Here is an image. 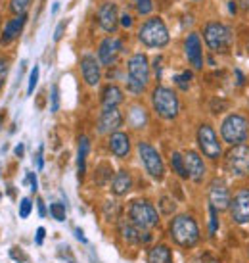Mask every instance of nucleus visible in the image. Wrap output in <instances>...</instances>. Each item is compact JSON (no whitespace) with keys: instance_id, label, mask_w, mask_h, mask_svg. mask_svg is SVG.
<instances>
[{"instance_id":"f257e3e1","label":"nucleus","mask_w":249,"mask_h":263,"mask_svg":"<svg viewBox=\"0 0 249 263\" xmlns=\"http://www.w3.org/2000/svg\"><path fill=\"white\" fill-rule=\"evenodd\" d=\"M169 236L178 248L192 250L201 240V229L192 213H178L169 223Z\"/></svg>"},{"instance_id":"f03ea898","label":"nucleus","mask_w":249,"mask_h":263,"mask_svg":"<svg viewBox=\"0 0 249 263\" xmlns=\"http://www.w3.org/2000/svg\"><path fill=\"white\" fill-rule=\"evenodd\" d=\"M127 88L132 95H142L146 90L148 83H150V62H148L146 54H134L131 56L129 64H127Z\"/></svg>"},{"instance_id":"7ed1b4c3","label":"nucleus","mask_w":249,"mask_h":263,"mask_svg":"<svg viewBox=\"0 0 249 263\" xmlns=\"http://www.w3.org/2000/svg\"><path fill=\"white\" fill-rule=\"evenodd\" d=\"M127 219L131 221L132 225L142 229V231H152V229L159 225V213H157V210H155V205L152 202H148L144 198H136L129 204Z\"/></svg>"},{"instance_id":"20e7f679","label":"nucleus","mask_w":249,"mask_h":263,"mask_svg":"<svg viewBox=\"0 0 249 263\" xmlns=\"http://www.w3.org/2000/svg\"><path fill=\"white\" fill-rule=\"evenodd\" d=\"M249 137V121L242 114H230L222 119L220 123V139L226 142L228 146H238L245 144Z\"/></svg>"},{"instance_id":"39448f33","label":"nucleus","mask_w":249,"mask_h":263,"mask_svg":"<svg viewBox=\"0 0 249 263\" xmlns=\"http://www.w3.org/2000/svg\"><path fill=\"white\" fill-rule=\"evenodd\" d=\"M152 104L155 114L163 119H175L180 114V100L173 88L157 85L152 92Z\"/></svg>"},{"instance_id":"423d86ee","label":"nucleus","mask_w":249,"mask_h":263,"mask_svg":"<svg viewBox=\"0 0 249 263\" xmlns=\"http://www.w3.org/2000/svg\"><path fill=\"white\" fill-rule=\"evenodd\" d=\"M140 43L148 48H163L169 44V29L159 17H150L138 31Z\"/></svg>"},{"instance_id":"0eeeda50","label":"nucleus","mask_w":249,"mask_h":263,"mask_svg":"<svg viewBox=\"0 0 249 263\" xmlns=\"http://www.w3.org/2000/svg\"><path fill=\"white\" fill-rule=\"evenodd\" d=\"M224 165L232 177L247 179L249 177V144H238L230 146L224 154Z\"/></svg>"},{"instance_id":"6e6552de","label":"nucleus","mask_w":249,"mask_h":263,"mask_svg":"<svg viewBox=\"0 0 249 263\" xmlns=\"http://www.w3.org/2000/svg\"><path fill=\"white\" fill-rule=\"evenodd\" d=\"M138 156L148 175L155 181H161L165 177V163H163V158L159 156V152L150 142L142 140V142H138Z\"/></svg>"},{"instance_id":"1a4fd4ad","label":"nucleus","mask_w":249,"mask_h":263,"mask_svg":"<svg viewBox=\"0 0 249 263\" xmlns=\"http://www.w3.org/2000/svg\"><path fill=\"white\" fill-rule=\"evenodd\" d=\"M198 144H199V150L201 154L205 156L207 160L211 161H217L222 158V144H220L219 137H217V133L213 129L209 123H201L198 127Z\"/></svg>"},{"instance_id":"9d476101","label":"nucleus","mask_w":249,"mask_h":263,"mask_svg":"<svg viewBox=\"0 0 249 263\" xmlns=\"http://www.w3.org/2000/svg\"><path fill=\"white\" fill-rule=\"evenodd\" d=\"M232 202V192L228 189V183L222 177H215L207 189V204L213 205L217 212H228Z\"/></svg>"},{"instance_id":"9b49d317","label":"nucleus","mask_w":249,"mask_h":263,"mask_svg":"<svg viewBox=\"0 0 249 263\" xmlns=\"http://www.w3.org/2000/svg\"><path fill=\"white\" fill-rule=\"evenodd\" d=\"M203 39L213 52H226L230 46V29L219 22H209L203 27Z\"/></svg>"},{"instance_id":"f8f14e48","label":"nucleus","mask_w":249,"mask_h":263,"mask_svg":"<svg viewBox=\"0 0 249 263\" xmlns=\"http://www.w3.org/2000/svg\"><path fill=\"white\" fill-rule=\"evenodd\" d=\"M228 212H230V219L236 225H249V186H242L232 194Z\"/></svg>"},{"instance_id":"ddd939ff","label":"nucleus","mask_w":249,"mask_h":263,"mask_svg":"<svg viewBox=\"0 0 249 263\" xmlns=\"http://www.w3.org/2000/svg\"><path fill=\"white\" fill-rule=\"evenodd\" d=\"M117 231H119V236L129 246H146V244L152 242V233L150 231H142L136 225H132L129 219H119Z\"/></svg>"},{"instance_id":"4468645a","label":"nucleus","mask_w":249,"mask_h":263,"mask_svg":"<svg viewBox=\"0 0 249 263\" xmlns=\"http://www.w3.org/2000/svg\"><path fill=\"white\" fill-rule=\"evenodd\" d=\"M123 125V114L117 108H110V110H102L98 117V125L96 131L98 135H113L119 131V127Z\"/></svg>"},{"instance_id":"2eb2a0df","label":"nucleus","mask_w":249,"mask_h":263,"mask_svg":"<svg viewBox=\"0 0 249 263\" xmlns=\"http://www.w3.org/2000/svg\"><path fill=\"white\" fill-rule=\"evenodd\" d=\"M184 163H186V171H188V179L194 183H203V179L207 175V167L201 156L194 150H188L184 154Z\"/></svg>"},{"instance_id":"dca6fc26","label":"nucleus","mask_w":249,"mask_h":263,"mask_svg":"<svg viewBox=\"0 0 249 263\" xmlns=\"http://www.w3.org/2000/svg\"><path fill=\"white\" fill-rule=\"evenodd\" d=\"M184 52H186V58H188V62H190L196 71L203 69V52H201V41H199L198 33H190L186 37Z\"/></svg>"},{"instance_id":"f3484780","label":"nucleus","mask_w":249,"mask_h":263,"mask_svg":"<svg viewBox=\"0 0 249 263\" xmlns=\"http://www.w3.org/2000/svg\"><path fill=\"white\" fill-rule=\"evenodd\" d=\"M119 52H121V41H117V39H103L100 46H98V62L108 67L115 66Z\"/></svg>"},{"instance_id":"a211bd4d","label":"nucleus","mask_w":249,"mask_h":263,"mask_svg":"<svg viewBox=\"0 0 249 263\" xmlns=\"http://www.w3.org/2000/svg\"><path fill=\"white\" fill-rule=\"evenodd\" d=\"M81 73H82V79L87 83L88 87H96L100 79H102V69H100V62L94 58V56H82L81 60Z\"/></svg>"},{"instance_id":"6ab92c4d","label":"nucleus","mask_w":249,"mask_h":263,"mask_svg":"<svg viewBox=\"0 0 249 263\" xmlns=\"http://www.w3.org/2000/svg\"><path fill=\"white\" fill-rule=\"evenodd\" d=\"M108 148H110V152L115 156V158H127L129 152H131V139H129V135L127 133H113L110 135V139H108Z\"/></svg>"},{"instance_id":"aec40b11","label":"nucleus","mask_w":249,"mask_h":263,"mask_svg":"<svg viewBox=\"0 0 249 263\" xmlns=\"http://www.w3.org/2000/svg\"><path fill=\"white\" fill-rule=\"evenodd\" d=\"M98 22H100L103 31L115 33V29H117V6L113 2H106L98 12Z\"/></svg>"},{"instance_id":"412c9836","label":"nucleus","mask_w":249,"mask_h":263,"mask_svg":"<svg viewBox=\"0 0 249 263\" xmlns=\"http://www.w3.org/2000/svg\"><path fill=\"white\" fill-rule=\"evenodd\" d=\"M27 22V14H22L14 17V20H10L6 23V27L2 31V37H0V44H10L14 39L19 37V33L23 31V25Z\"/></svg>"},{"instance_id":"4be33fe9","label":"nucleus","mask_w":249,"mask_h":263,"mask_svg":"<svg viewBox=\"0 0 249 263\" xmlns=\"http://www.w3.org/2000/svg\"><path fill=\"white\" fill-rule=\"evenodd\" d=\"M110 189L115 196H125L132 189V175L127 169H119L117 173L113 175V179H111Z\"/></svg>"},{"instance_id":"5701e85b","label":"nucleus","mask_w":249,"mask_h":263,"mask_svg":"<svg viewBox=\"0 0 249 263\" xmlns=\"http://www.w3.org/2000/svg\"><path fill=\"white\" fill-rule=\"evenodd\" d=\"M123 102V90L117 85H108L102 90V108L110 110V108H117Z\"/></svg>"},{"instance_id":"b1692460","label":"nucleus","mask_w":249,"mask_h":263,"mask_svg":"<svg viewBox=\"0 0 249 263\" xmlns=\"http://www.w3.org/2000/svg\"><path fill=\"white\" fill-rule=\"evenodd\" d=\"M148 263H173V252L167 244H155L150 248L146 257Z\"/></svg>"},{"instance_id":"393cba45","label":"nucleus","mask_w":249,"mask_h":263,"mask_svg":"<svg viewBox=\"0 0 249 263\" xmlns=\"http://www.w3.org/2000/svg\"><path fill=\"white\" fill-rule=\"evenodd\" d=\"M129 125L132 129H144L148 125V114L142 106H131L129 108Z\"/></svg>"},{"instance_id":"a878e982","label":"nucleus","mask_w":249,"mask_h":263,"mask_svg":"<svg viewBox=\"0 0 249 263\" xmlns=\"http://www.w3.org/2000/svg\"><path fill=\"white\" fill-rule=\"evenodd\" d=\"M90 150V140L87 137L79 139V154H77V171H79V179L85 177L87 173V156Z\"/></svg>"},{"instance_id":"bb28decb","label":"nucleus","mask_w":249,"mask_h":263,"mask_svg":"<svg viewBox=\"0 0 249 263\" xmlns=\"http://www.w3.org/2000/svg\"><path fill=\"white\" fill-rule=\"evenodd\" d=\"M171 167L180 179H188V171H186V163H184V156L180 152L171 154Z\"/></svg>"},{"instance_id":"cd10ccee","label":"nucleus","mask_w":249,"mask_h":263,"mask_svg":"<svg viewBox=\"0 0 249 263\" xmlns=\"http://www.w3.org/2000/svg\"><path fill=\"white\" fill-rule=\"evenodd\" d=\"M111 179H113V173H111V167L108 163H102L100 167L96 169L94 181L98 186H106L108 183H111Z\"/></svg>"},{"instance_id":"c85d7f7f","label":"nucleus","mask_w":249,"mask_h":263,"mask_svg":"<svg viewBox=\"0 0 249 263\" xmlns=\"http://www.w3.org/2000/svg\"><path fill=\"white\" fill-rule=\"evenodd\" d=\"M119 215H121V205H119V202L108 200L103 204V217L108 221H119Z\"/></svg>"},{"instance_id":"c756f323","label":"nucleus","mask_w":249,"mask_h":263,"mask_svg":"<svg viewBox=\"0 0 249 263\" xmlns=\"http://www.w3.org/2000/svg\"><path fill=\"white\" fill-rule=\"evenodd\" d=\"M207 213H209V227H207V233L215 236L217 231H219V212L213 208V205L207 204Z\"/></svg>"},{"instance_id":"7c9ffc66","label":"nucleus","mask_w":249,"mask_h":263,"mask_svg":"<svg viewBox=\"0 0 249 263\" xmlns=\"http://www.w3.org/2000/svg\"><path fill=\"white\" fill-rule=\"evenodd\" d=\"M159 210H161L163 215H171V213H175V210H176V202L173 198L161 196V200H159Z\"/></svg>"},{"instance_id":"2f4dec72","label":"nucleus","mask_w":249,"mask_h":263,"mask_svg":"<svg viewBox=\"0 0 249 263\" xmlns=\"http://www.w3.org/2000/svg\"><path fill=\"white\" fill-rule=\"evenodd\" d=\"M50 215L54 217L56 221H66V205L61 204V202H54V204L50 205Z\"/></svg>"},{"instance_id":"473e14b6","label":"nucleus","mask_w":249,"mask_h":263,"mask_svg":"<svg viewBox=\"0 0 249 263\" xmlns=\"http://www.w3.org/2000/svg\"><path fill=\"white\" fill-rule=\"evenodd\" d=\"M31 0H10V10L14 12L15 15H22L27 12Z\"/></svg>"},{"instance_id":"72a5a7b5","label":"nucleus","mask_w":249,"mask_h":263,"mask_svg":"<svg viewBox=\"0 0 249 263\" xmlns=\"http://www.w3.org/2000/svg\"><path fill=\"white\" fill-rule=\"evenodd\" d=\"M192 77H194L192 71H184V73H180V75H175V83L178 85L180 90H188V88H190Z\"/></svg>"},{"instance_id":"f704fd0d","label":"nucleus","mask_w":249,"mask_h":263,"mask_svg":"<svg viewBox=\"0 0 249 263\" xmlns=\"http://www.w3.org/2000/svg\"><path fill=\"white\" fill-rule=\"evenodd\" d=\"M190 263H220V259L211 252H201L199 256H196Z\"/></svg>"},{"instance_id":"c9c22d12","label":"nucleus","mask_w":249,"mask_h":263,"mask_svg":"<svg viewBox=\"0 0 249 263\" xmlns=\"http://www.w3.org/2000/svg\"><path fill=\"white\" fill-rule=\"evenodd\" d=\"M59 110V95H58V85L50 87V111L56 114Z\"/></svg>"},{"instance_id":"e433bc0d","label":"nucleus","mask_w":249,"mask_h":263,"mask_svg":"<svg viewBox=\"0 0 249 263\" xmlns=\"http://www.w3.org/2000/svg\"><path fill=\"white\" fill-rule=\"evenodd\" d=\"M132 2L136 4V10H138V14H142V15H148L152 10H154L152 0H132Z\"/></svg>"},{"instance_id":"4c0bfd02","label":"nucleus","mask_w":249,"mask_h":263,"mask_svg":"<svg viewBox=\"0 0 249 263\" xmlns=\"http://www.w3.org/2000/svg\"><path fill=\"white\" fill-rule=\"evenodd\" d=\"M31 210H33V202H31L29 198H23L22 204H19V217H22V219H27L31 215Z\"/></svg>"},{"instance_id":"58836bf2","label":"nucleus","mask_w":249,"mask_h":263,"mask_svg":"<svg viewBox=\"0 0 249 263\" xmlns=\"http://www.w3.org/2000/svg\"><path fill=\"white\" fill-rule=\"evenodd\" d=\"M37 81H38V66L31 69L29 85H27V95H33V90H35V87H37Z\"/></svg>"},{"instance_id":"ea45409f","label":"nucleus","mask_w":249,"mask_h":263,"mask_svg":"<svg viewBox=\"0 0 249 263\" xmlns=\"http://www.w3.org/2000/svg\"><path fill=\"white\" fill-rule=\"evenodd\" d=\"M6 75H8V60L0 58V88H2L4 81H6Z\"/></svg>"},{"instance_id":"a19ab883","label":"nucleus","mask_w":249,"mask_h":263,"mask_svg":"<svg viewBox=\"0 0 249 263\" xmlns=\"http://www.w3.org/2000/svg\"><path fill=\"white\" fill-rule=\"evenodd\" d=\"M66 25H67V22H59L58 23V27H56V31H54V41H59V39H61L64 31H66Z\"/></svg>"},{"instance_id":"79ce46f5","label":"nucleus","mask_w":249,"mask_h":263,"mask_svg":"<svg viewBox=\"0 0 249 263\" xmlns=\"http://www.w3.org/2000/svg\"><path fill=\"white\" fill-rule=\"evenodd\" d=\"M27 181L31 183V190H33V192H37V189H38L37 175H35V173H29V175H27Z\"/></svg>"},{"instance_id":"37998d69","label":"nucleus","mask_w":249,"mask_h":263,"mask_svg":"<svg viewBox=\"0 0 249 263\" xmlns=\"http://www.w3.org/2000/svg\"><path fill=\"white\" fill-rule=\"evenodd\" d=\"M44 234H46V231H44L43 227H40V229H37V234H35V242H37L38 246H40V244L44 242Z\"/></svg>"},{"instance_id":"c03bdc74","label":"nucleus","mask_w":249,"mask_h":263,"mask_svg":"<svg viewBox=\"0 0 249 263\" xmlns=\"http://www.w3.org/2000/svg\"><path fill=\"white\" fill-rule=\"evenodd\" d=\"M37 208H38V215H40V217H46V205H44V202L40 198L37 200Z\"/></svg>"},{"instance_id":"a18cd8bd","label":"nucleus","mask_w":249,"mask_h":263,"mask_svg":"<svg viewBox=\"0 0 249 263\" xmlns=\"http://www.w3.org/2000/svg\"><path fill=\"white\" fill-rule=\"evenodd\" d=\"M121 25L123 27H131L132 25V17L129 14H125V15H121Z\"/></svg>"},{"instance_id":"49530a36","label":"nucleus","mask_w":249,"mask_h":263,"mask_svg":"<svg viewBox=\"0 0 249 263\" xmlns=\"http://www.w3.org/2000/svg\"><path fill=\"white\" fill-rule=\"evenodd\" d=\"M155 75H157V81L161 79V58H155Z\"/></svg>"},{"instance_id":"de8ad7c7","label":"nucleus","mask_w":249,"mask_h":263,"mask_svg":"<svg viewBox=\"0 0 249 263\" xmlns=\"http://www.w3.org/2000/svg\"><path fill=\"white\" fill-rule=\"evenodd\" d=\"M37 167L43 169L44 167V160H43V146L38 148V154H37Z\"/></svg>"},{"instance_id":"09e8293b","label":"nucleus","mask_w":249,"mask_h":263,"mask_svg":"<svg viewBox=\"0 0 249 263\" xmlns=\"http://www.w3.org/2000/svg\"><path fill=\"white\" fill-rule=\"evenodd\" d=\"M10 256L14 257V259H17V261H23V259H25V256H23V254H17V250H15V248H12Z\"/></svg>"},{"instance_id":"8fccbe9b","label":"nucleus","mask_w":249,"mask_h":263,"mask_svg":"<svg viewBox=\"0 0 249 263\" xmlns=\"http://www.w3.org/2000/svg\"><path fill=\"white\" fill-rule=\"evenodd\" d=\"M23 152H25V146H23V144H17L15 150H14V154L17 156V158H23Z\"/></svg>"},{"instance_id":"3c124183","label":"nucleus","mask_w":249,"mask_h":263,"mask_svg":"<svg viewBox=\"0 0 249 263\" xmlns=\"http://www.w3.org/2000/svg\"><path fill=\"white\" fill-rule=\"evenodd\" d=\"M75 236H77V238H79L81 242H87V238H85V234H82L81 229H75Z\"/></svg>"},{"instance_id":"603ef678","label":"nucleus","mask_w":249,"mask_h":263,"mask_svg":"<svg viewBox=\"0 0 249 263\" xmlns=\"http://www.w3.org/2000/svg\"><path fill=\"white\" fill-rule=\"evenodd\" d=\"M240 8L245 10V12H249V0H240Z\"/></svg>"},{"instance_id":"864d4df0","label":"nucleus","mask_w":249,"mask_h":263,"mask_svg":"<svg viewBox=\"0 0 249 263\" xmlns=\"http://www.w3.org/2000/svg\"><path fill=\"white\" fill-rule=\"evenodd\" d=\"M59 10V4L58 2H56V4H54V6H52V14H56V12H58Z\"/></svg>"},{"instance_id":"5fc2aeb1","label":"nucleus","mask_w":249,"mask_h":263,"mask_svg":"<svg viewBox=\"0 0 249 263\" xmlns=\"http://www.w3.org/2000/svg\"><path fill=\"white\" fill-rule=\"evenodd\" d=\"M228 8H230V12H232V14L236 12V4H234V2H230V4H228Z\"/></svg>"},{"instance_id":"6e6d98bb","label":"nucleus","mask_w":249,"mask_h":263,"mask_svg":"<svg viewBox=\"0 0 249 263\" xmlns=\"http://www.w3.org/2000/svg\"><path fill=\"white\" fill-rule=\"evenodd\" d=\"M2 121H4V114H0V129H2Z\"/></svg>"},{"instance_id":"4d7b16f0","label":"nucleus","mask_w":249,"mask_h":263,"mask_svg":"<svg viewBox=\"0 0 249 263\" xmlns=\"http://www.w3.org/2000/svg\"><path fill=\"white\" fill-rule=\"evenodd\" d=\"M247 259H249V248H247Z\"/></svg>"},{"instance_id":"13d9d810","label":"nucleus","mask_w":249,"mask_h":263,"mask_svg":"<svg viewBox=\"0 0 249 263\" xmlns=\"http://www.w3.org/2000/svg\"><path fill=\"white\" fill-rule=\"evenodd\" d=\"M0 23H2V22H0Z\"/></svg>"}]
</instances>
